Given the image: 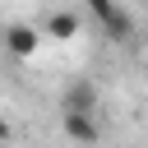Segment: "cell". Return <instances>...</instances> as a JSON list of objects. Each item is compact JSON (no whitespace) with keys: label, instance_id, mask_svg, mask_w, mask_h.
<instances>
[{"label":"cell","instance_id":"6da1fadb","mask_svg":"<svg viewBox=\"0 0 148 148\" xmlns=\"http://www.w3.org/2000/svg\"><path fill=\"white\" fill-rule=\"evenodd\" d=\"M88 14L106 28V32H116V37H130V14L120 9V5H106V0H92L88 5Z\"/></svg>","mask_w":148,"mask_h":148},{"label":"cell","instance_id":"7a4b0ae2","mask_svg":"<svg viewBox=\"0 0 148 148\" xmlns=\"http://www.w3.org/2000/svg\"><path fill=\"white\" fill-rule=\"evenodd\" d=\"M65 111H79V116H92V111H97V88H92L88 79L69 83V92H65Z\"/></svg>","mask_w":148,"mask_h":148},{"label":"cell","instance_id":"3957f363","mask_svg":"<svg viewBox=\"0 0 148 148\" xmlns=\"http://www.w3.org/2000/svg\"><path fill=\"white\" fill-rule=\"evenodd\" d=\"M60 125H65V134H69L74 143H92V139H97V120H92V116L65 111V120H60Z\"/></svg>","mask_w":148,"mask_h":148},{"label":"cell","instance_id":"277c9868","mask_svg":"<svg viewBox=\"0 0 148 148\" xmlns=\"http://www.w3.org/2000/svg\"><path fill=\"white\" fill-rule=\"evenodd\" d=\"M5 42H9V51H14V56H32L42 37H37V28H28V23H14V28L5 32Z\"/></svg>","mask_w":148,"mask_h":148},{"label":"cell","instance_id":"5b68a950","mask_svg":"<svg viewBox=\"0 0 148 148\" xmlns=\"http://www.w3.org/2000/svg\"><path fill=\"white\" fill-rule=\"evenodd\" d=\"M74 28H79V18H74V14H51V23H46V32H51V37H74Z\"/></svg>","mask_w":148,"mask_h":148},{"label":"cell","instance_id":"8992f818","mask_svg":"<svg viewBox=\"0 0 148 148\" xmlns=\"http://www.w3.org/2000/svg\"><path fill=\"white\" fill-rule=\"evenodd\" d=\"M5 139H9V120L0 116V143H5Z\"/></svg>","mask_w":148,"mask_h":148}]
</instances>
